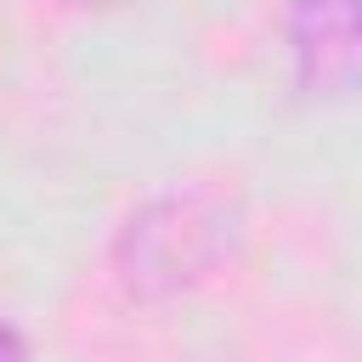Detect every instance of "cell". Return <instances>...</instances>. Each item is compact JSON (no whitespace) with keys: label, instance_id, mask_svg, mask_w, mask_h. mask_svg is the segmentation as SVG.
<instances>
[{"label":"cell","instance_id":"cell-1","mask_svg":"<svg viewBox=\"0 0 362 362\" xmlns=\"http://www.w3.org/2000/svg\"><path fill=\"white\" fill-rule=\"evenodd\" d=\"M232 243V204L209 187H181L130 215L119 238V272L136 294H175L198 283Z\"/></svg>","mask_w":362,"mask_h":362},{"label":"cell","instance_id":"cell-2","mask_svg":"<svg viewBox=\"0 0 362 362\" xmlns=\"http://www.w3.org/2000/svg\"><path fill=\"white\" fill-rule=\"evenodd\" d=\"M288 45L305 96L362 90V0H294Z\"/></svg>","mask_w":362,"mask_h":362},{"label":"cell","instance_id":"cell-3","mask_svg":"<svg viewBox=\"0 0 362 362\" xmlns=\"http://www.w3.org/2000/svg\"><path fill=\"white\" fill-rule=\"evenodd\" d=\"M0 362H28V351H23V339L11 328H0Z\"/></svg>","mask_w":362,"mask_h":362}]
</instances>
